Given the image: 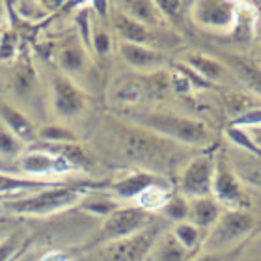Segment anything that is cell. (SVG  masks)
Returning a JSON list of instances; mask_svg holds the SVG:
<instances>
[{
  "instance_id": "1",
  "label": "cell",
  "mask_w": 261,
  "mask_h": 261,
  "mask_svg": "<svg viewBox=\"0 0 261 261\" xmlns=\"http://www.w3.org/2000/svg\"><path fill=\"white\" fill-rule=\"evenodd\" d=\"M109 181L71 179L69 183L55 187V189L34 192V194H28L13 201H4L2 209L17 217H49V215L79 205L90 194V191L109 189Z\"/></svg>"
},
{
  "instance_id": "2",
  "label": "cell",
  "mask_w": 261,
  "mask_h": 261,
  "mask_svg": "<svg viewBox=\"0 0 261 261\" xmlns=\"http://www.w3.org/2000/svg\"><path fill=\"white\" fill-rule=\"evenodd\" d=\"M4 86L11 97L10 103L19 107L24 112H27V107L28 110H34L36 105L41 103L43 81H41V75L34 64L32 53L27 45H21L17 58L11 64H8Z\"/></svg>"
},
{
  "instance_id": "3",
  "label": "cell",
  "mask_w": 261,
  "mask_h": 261,
  "mask_svg": "<svg viewBox=\"0 0 261 261\" xmlns=\"http://www.w3.org/2000/svg\"><path fill=\"white\" fill-rule=\"evenodd\" d=\"M136 125L153 135L168 140L187 144V146H205L211 142V130L200 120L172 112H146L138 114Z\"/></svg>"
},
{
  "instance_id": "4",
  "label": "cell",
  "mask_w": 261,
  "mask_h": 261,
  "mask_svg": "<svg viewBox=\"0 0 261 261\" xmlns=\"http://www.w3.org/2000/svg\"><path fill=\"white\" fill-rule=\"evenodd\" d=\"M47 105L58 123H67L84 114L88 97L79 82L62 75L60 71H55L47 82Z\"/></svg>"
},
{
  "instance_id": "5",
  "label": "cell",
  "mask_w": 261,
  "mask_h": 261,
  "mask_svg": "<svg viewBox=\"0 0 261 261\" xmlns=\"http://www.w3.org/2000/svg\"><path fill=\"white\" fill-rule=\"evenodd\" d=\"M256 217L243 209H228L222 211L217 224L209 229V233L203 239L205 252H228L233 250L231 246L245 239L252 229L256 228Z\"/></svg>"
},
{
  "instance_id": "6",
  "label": "cell",
  "mask_w": 261,
  "mask_h": 261,
  "mask_svg": "<svg viewBox=\"0 0 261 261\" xmlns=\"http://www.w3.org/2000/svg\"><path fill=\"white\" fill-rule=\"evenodd\" d=\"M155 224V217L151 213L144 211L140 207H118L114 213L103 220L101 231H99L97 243H116V241L127 239L130 235L140 233L142 229Z\"/></svg>"
},
{
  "instance_id": "7",
  "label": "cell",
  "mask_w": 261,
  "mask_h": 261,
  "mask_svg": "<svg viewBox=\"0 0 261 261\" xmlns=\"http://www.w3.org/2000/svg\"><path fill=\"white\" fill-rule=\"evenodd\" d=\"M17 163L22 175L41 177V179H67V175L76 172L62 155L47 151L43 147L27 149Z\"/></svg>"
},
{
  "instance_id": "8",
  "label": "cell",
  "mask_w": 261,
  "mask_h": 261,
  "mask_svg": "<svg viewBox=\"0 0 261 261\" xmlns=\"http://www.w3.org/2000/svg\"><path fill=\"white\" fill-rule=\"evenodd\" d=\"M192 21L213 32H228L237 28V4L226 0H200L191 4Z\"/></svg>"
},
{
  "instance_id": "9",
  "label": "cell",
  "mask_w": 261,
  "mask_h": 261,
  "mask_svg": "<svg viewBox=\"0 0 261 261\" xmlns=\"http://www.w3.org/2000/svg\"><path fill=\"white\" fill-rule=\"evenodd\" d=\"M213 174H215V155H198L187 164L179 175V194L187 200L211 196Z\"/></svg>"
},
{
  "instance_id": "10",
  "label": "cell",
  "mask_w": 261,
  "mask_h": 261,
  "mask_svg": "<svg viewBox=\"0 0 261 261\" xmlns=\"http://www.w3.org/2000/svg\"><path fill=\"white\" fill-rule=\"evenodd\" d=\"M159 233H161V226L155 222L149 228L142 229L140 233L110 243L112 246L107 254V261H144L151 254L153 246L159 241Z\"/></svg>"
},
{
  "instance_id": "11",
  "label": "cell",
  "mask_w": 261,
  "mask_h": 261,
  "mask_svg": "<svg viewBox=\"0 0 261 261\" xmlns=\"http://www.w3.org/2000/svg\"><path fill=\"white\" fill-rule=\"evenodd\" d=\"M90 50L82 45L76 34H69L64 39H60L55 47V64L62 75L69 76L75 81L76 76L86 73L90 67Z\"/></svg>"
},
{
  "instance_id": "12",
  "label": "cell",
  "mask_w": 261,
  "mask_h": 261,
  "mask_svg": "<svg viewBox=\"0 0 261 261\" xmlns=\"http://www.w3.org/2000/svg\"><path fill=\"white\" fill-rule=\"evenodd\" d=\"M211 194L220 205H226L229 209H239L245 201L243 187H241L237 175L229 168L228 159L224 153L215 157V174H213V189Z\"/></svg>"
},
{
  "instance_id": "13",
  "label": "cell",
  "mask_w": 261,
  "mask_h": 261,
  "mask_svg": "<svg viewBox=\"0 0 261 261\" xmlns=\"http://www.w3.org/2000/svg\"><path fill=\"white\" fill-rule=\"evenodd\" d=\"M0 123L27 146L38 142V127L34 123L32 116L11 105L10 101H0Z\"/></svg>"
},
{
  "instance_id": "14",
  "label": "cell",
  "mask_w": 261,
  "mask_h": 261,
  "mask_svg": "<svg viewBox=\"0 0 261 261\" xmlns=\"http://www.w3.org/2000/svg\"><path fill=\"white\" fill-rule=\"evenodd\" d=\"M110 24L114 28V32L118 34V38L123 43H133V45H146V47H153L155 43V30L144 27L142 22L135 21L133 17H129L123 11H112L110 13Z\"/></svg>"
},
{
  "instance_id": "15",
  "label": "cell",
  "mask_w": 261,
  "mask_h": 261,
  "mask_svg": "<svg viewBox=\"0 0 261 261\" xmlns=\"http://www.w3.org/2000/svg\"><path fill=\"white\" fill-rule=\"evenodd\" d=\"M121 60L127 65H130L133 69L140 71H161L164 64H166V56L163 50L155 49V47H146V45H133V43H123L120 41L118 45Z\"/></svg>"
},
{
  "instance_id": "16",
  "label": "cell",
  "mask_w": 261,
  "mask_h": 261,
  "mask_svg": "<svg viewBox=\"0 0 261 261\" xmlns=\"http://www.w3.org/2000/svg\"><path fill=\"white\" fill-rule=\"evenodd\" d=\"M67 179H41V177H30V175H19V174H8V172H0V196L19 194V192H34L47 191V189H55L69 183Z\"/></svg>"
},
{
  "instance_id": "17",
  "label": "cell",
  "mask_w": 261,
  "mask_h": 261,
  "mask_svg": "<svg viewBox=\"0 0 261 261\" xmlns=\"http://www.w3.org/2000/svg\"><path fill=\"white\" fill-rule=\"evenodd\" d=\"M153 185H164L163 177L151 174V172H133V174H127L114 183H110L109 191L121 200H136L142 192Z\"/></svg>"
},
{
  "instance_id": "18",
  "label": "cell",
  "mask_w": 261,
  "mask_h": 261,
  "mask_svg": "<svg viewBox=\"0 0 261 261\" xmlns=\"http://www.w3.org/2000/svg\"><path fill=\"white\" fill-rule=\"evenodd\" d=\"M222 215V205L215 198H196L189 201V222L198 229H211Z\"/></svg>"
},
{
  "instance_id": "19",
  "label": "cell",
  "mask_w": 261,
  "mask_h": 261,
  "mask_svg": "<svg viewBox=\"0 0 261 261\" xmlns=\"http://www.w3.org/2000/svg\"><path fill=\"white\" fill-rule=\"evenodd\" d=\"M121 11L133 17L135 21L142 22L144 27L157 30V28H168V22L159 11L155 2H147V0H133V2H121Z\"/></svg>"
},
{
  "instance_id": "20",
  "label": "cell",
  "mask_w": 261,
  "mask_h": 261,
  "mask_svg": "<svg viewBox=\"0 0 261 261\" xmlns=\"http://www.w3.org/2000/svg\"><path fill=\"white\" fill-rule=\"evenodd\" d=\"M147 93V86H144L142 82L133 81V79H125V81L116 82L110 92V101L120 107V109H135L144 101Z\"/></svg>"
},
{
  "instance_id": "21",
  "label": "cell",
  "mask_w": 261,
  "mask_h": 261,
  "mask_svg": "<svg viewBox=\"0 0 261 261\" xmlns=\"http://www.w3.org/2000/svg\"><path fill=\"white\" fill-rule=\"evenodd\" d=\"M185 65L209 84L218 82L228 71L226 64H222L220 60H215V58H209L205 55H187Z\"/></svg>"
},
{
  "instance_id": "22",
  "label": "cell",
  "mask_w": 261,
  "mask_h": 261,
  "mask_svg": "<svg viewBox=\"0 0 261 261\" xmlns=\"http://www.w3.org/2000/svg\"><path fill=\"white\" fill-rule=\"evenodd\" d=\"M38 142L45 146H64V144H79V136L65 123H45L38 127Z\"/></svg>"
},
{
  "instance_id": "23",
  "label": "cell",
  "mask_w": 261,
  "mask_h": 261,
  "mask_svg": "<svg viewBox=\"0 0 261 261\" xmlns=\"http://www.w3.org/2000/svg\"><path fill=\"white\" fill-rule=\"evenodd\" d=\"M226 64L231 67L235 75L250 88L252 92H256L261 97V67L257 64H252L248 60H243L239 56H228Z\"/></svg>"
},
{
  "instance_id": "24",
  "label": "cell",
  "mask_w": 261,
  "mask_h": 261,
  "mask_svg": "<svg viewBox=\"0 0 261 261\" xmlns=\"http://www.w3.org/2000/svg\"><path fill=\"white\" fill-rule=\"evenodd\" d=\"M151 256L153 261H187L189 252L174 239V235L166 233L155 243Z\"/></svg>"
},
{
  "instance_id": "25",
  "label": "cell",
  "mask_w": 261,
  "mask_h": 261,
  "mask_svg": "<svg viewBox=\"0 0 261 261\" xmlns=\"http://www.w3.org/2000/svg\"><path fill=\"white\" fill-rule=\"evenodd\" d=\"M10 10H13L17 17H21L22 21H27L28 24H36V22L47 21L49 19V11L45 10L43 2H36V0H17V2H10L8 4Z\"/></svg>"
},
{
  "instance_id": "26",
  "label": "cell",
  "mask_w": 261,
  "mask_h": 261,
  "mask_svg": "<svg viewBox=\"0 0 261 261\" xmlns=\"http://www.w3.org/2000/svg\"><path fill=\"white\" fill-rule=\"evenodd\" d=\"M170 198V191L166 185H153L149 189L142 192L138 198H136V207H140L147 213H155V211H163V207L166 205V201Z\"/></svg>"
},
{
  "instance_id": "27",
  "label": "cell",
  "mask_w": 261,
  "mask_h": 261,
  "mask_svg": "<svg viewBox=\"0 0 261 261\" xmlns=\"http://www.w3.org/2000/svg\"><path fill=\"white\" fill-rule=\"evenodd\" d=\"M28 147L0 123V161H19Z\"/></svg>"
},
{
  "instance_id": "28",
  "label": "cell",
  "mask_w": 261,
  "mask_h": 261,
  "mask_svg": "<svg viewBox=\"0 0 261 261\" xmlns=\"http://www.w3.org/2000/svg\"><path fill=\"white\" fill-rule=\"evenodd\" d=\"M172 235H174V239L177 241L189 254L194 252L200 245H203V239H205V237L201 235V229H198L194 224H191L189 220H187V222L175 224Z\"/></svg>"
},
{
  "instance_id": "29",
  "label": "cell",
  "mask_w": 261,
  "mask_h": 261,
  "mask_svg": "<svg viewBox=\"0 0 261 261\" xmlns=\"http://www.w3.org/2000/svg\"><path fill=\"white\" fill-rule=\"evenodd\" d=\"M112 36L103 24H99L97 21L92 22V38H90V49L92 55L95 56H109L112 50Z\"/></svg>"
},
{
  "instance_id": "30",
  "label": "cell",
  "mask_w": 261,
  "mask_h": 261,
  "mask_svg": "<svg viewBox=\"0 0 261 261\" xmlns=\"http://www.w3.org/2000/svg\"><path fill=\"white\" fill-rule=\"evenodd\" d=\"M24 252V235L21 231L4 235L0 241V261H17Z\"/></svg>"
},
{
  "instance_id": "31",
  "label": "cell",
  "mask_w": 261,
  "mask_h": 261,
  "mask_svg": "<svg viewBox=\"0 0 261 261\" xmlns=\"http://www.w3.org/2000/svg\"><path fill=\"white\" fill-rule=\"evenodd\" d=\"M189 201L185 196L181 194H170L166 205L163 207V215L172 222L179 224V222H187L189 220Z\"/></svg>"
},
{
  "instance_id": "32",
  "label": "cell",
  "mask_w": 261,
  "mask_h": 261,
  "mask_svg": "<svg viewBox=\"0 0 261 261\" xmlns=\"http://www.w3.org/2000/svg\"><path fill=\"white\" fill-rule=\"evenodd\" d=\"M79 205H81V209H84L86 213H92V215H95V217H103V218H107L110 213H114L116 209L120 207L112 198H105V196H90V194H88Z\"/></svg>"
},
{
  "instance_id": "33",
  "label": "cell",
  "mask_w": 261,
  "mask_h": 261,
  "mask_svg": "<svg viewBox=\"0 0 261 261\" xmlns=\"http://www.w3.org/2000/svg\"><path fill=\"white\" fill-rule=\"evenodd\" d=\"M19 50H21V41H19L17 32H13L11 28H6L0 38V62L11 64L17 58Z\"/></svg>"
},
{
  "instance_id": "34",
  "label": "cell",
  "mask_w": 261,
  "mask_h": 261,
  "mask_svg": "<svg viewBox=\"0 0 261 261\" xmlns=\"http://www.w3.org/2000/svg\"><path fill=\"white\" fill-rule=\"evenodd\" d=\"M226 135L229 136V140L233 142V144H237V146L245 147V149H248L250 153H254V155H257V157H261V149L259 147L252 142V138L248 136V133H246L243 127H233L229 125L228 129H226Z\"/></svg>"
},
{
  "instance_id": "35",
  "label": "cell",
  "mask_w": 261,
  "mask_h": 261,
  "mask_svg": "<svg viewBox=\"0 0 261 261\" xmlns=\"http://www.w3.org/2000/svg\"><path fill=\"white\" fill-rule=\"evenodd\" d=\"M237 250L239 248H233V250L228 252H205L196 261H231L235 257V254H237Z\"/></svg>"
},
{
  "instance_id": "36",
  "label": "cell",
  "mask_w": 261,
  "mask_h": 261,
  "mask_svg": "<svg viewBox=\"0 0 261 261\" xmlns=\"http://www.w3.org/2000/svg\"><path fill=\"white\" fill-rule=\"evenodd\" d=\"M38 261H71V256L64 250H49L45 252Z\"/></svg>"
},
{
  "instance_id": "37",
  "label": "cell",
  "mask_w": 261,
  "mask_h": 261,
  "mask_svg": "<svg viewBox=\"0 0 261 261\" xmlns=\"http://www.w3.org/2000/svg\"><path fill=\"white\" fill-rule=\"evenodd\" d=\"M245 130H246V129H245ZM246 133H248V136L252 138V142H254V144H256V146L261 149V125L248 127V130H246Z\"/></svg>"
},
{
  "instance_id": "38",
  "label": "cell",
  "mask_w": 261,
  "mask_h": 261,
  "mask_svg": "<svg viewBox=\"0 0 261 261\" xmlns=\"http://www.w3.org/2000/svg\"><path fill=\"white\" fill-rule=\"evenodd\" d=\"M261 67V43H259V64H257Z\"/></svg>"
},
{
  "instance_id": "39",
  "label": "cell",
  "mask_w": 261,
  "mask_h": 261,
  "mask_svg": "<svg viewBox=\"0 0 261 261\" xmlns=\"http://www.w3.org/2000/svg\"><path fill=\"white\" fill-rule=\"evenodd\" d=\"M2 239H4V235H2V231H0V241H2Z\"/></svg>"
}]
</instances>
